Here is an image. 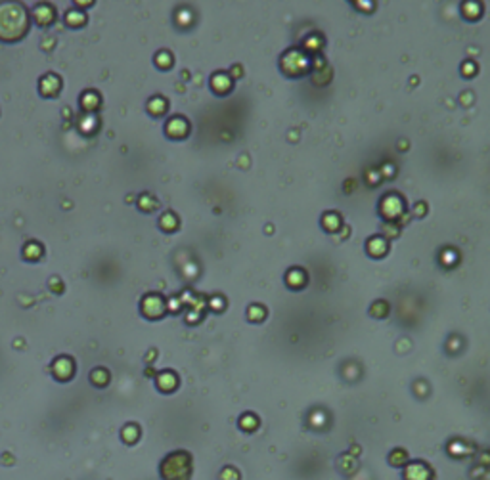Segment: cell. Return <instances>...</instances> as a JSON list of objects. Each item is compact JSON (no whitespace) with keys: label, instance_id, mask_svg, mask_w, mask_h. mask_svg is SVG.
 I'll list each match as a JSON object with an SVG mask.
<instances>
[{"label":"cell","instance_id":"1","mask_svg":"<svg viewBox=\"0 0 490 480\" xmlns=\"http://www.w3.org/2000/svg\"><path fill=\"white\" fill-rule=\"evenodd\" d=\"M27 27V18L22 6L4 4L0 6V37L4 41H14L22 37Z\"/></svg>","mask_w":490,"mask_h":480}]
</instances>
